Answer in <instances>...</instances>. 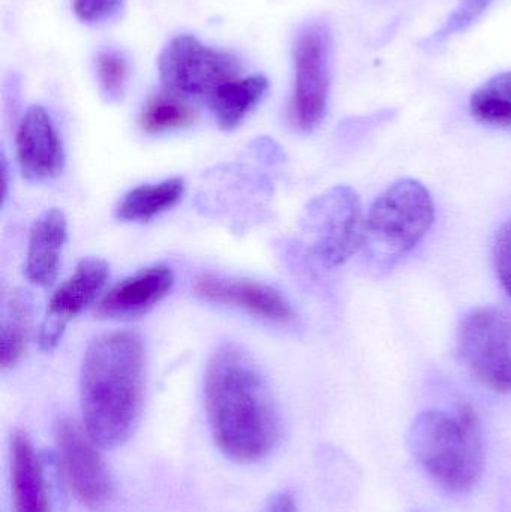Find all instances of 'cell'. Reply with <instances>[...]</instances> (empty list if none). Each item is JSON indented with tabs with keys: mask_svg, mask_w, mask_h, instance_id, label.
Wrapping results in <instances>:
<instances>
[{
	"mask_svg": "<svg viewBox=\"0 0 511 512\" xmlns=\"http://www.w3.org/2000/svg\"><path fill=\"white\" fill-rule=\"evenodd\" d=\"M125 0H74V12L84 23H102L119 14Z\"/></svg>",
	"mask_w": 511,
	"mask_h": 512,
	"instance_id": "obj_23",
	"label": "cell"
},
{
	"mask_svg": "<svg viewBox=\"0 0 511 512\" xmlns=\"http://www.w3.org/2000/svg\"><path fill=\"white\" fill-rule=\"evenodd\" d=\"M269 90L264 75H249L222 86L207 102L222 129H236L257 108Z\"/></svg>",
	"mask_w": 511,
	"mask_h": 512,
	"instance_id": "obj_16",
	"label": "cell"
},
{
	"mask_svg": "<svg viewBox=\"0 0 511 512\" xmlns=\"http://www.w3.org/2000/svg\"><path fill=\"white\" fill-rule=\"evenodd\" d=\"M108 276L110 270L104 259L87 258L77 265L72 276L60 285L48 303L38 337L42 351L56 348L69 322L101 294Z\"/></svg>",
	"mask_w": 511,
	"mask_h": 512,
	"instance_id": "obj_10",
	"label": "cell"
},
{
	"mask_svg": "<svg viewBox=\"0 0 511 512\" xmlns=\"http://www.w3.org/2000/svg\"><path fill=\"white\" fill-rule=\"evenodd\" d=\"M183 194L185 182L182 179L138 186L120 201L117 216L126 222H147L173 209L182 200Z\"/></svg>",
	"mask_w": 511,
	"mask_h": 512,
	"instance_id": "obj_17",
	"label": "cell"
},
{
	"mask_svg": "<svg viewBox=\"0 0 511 512\" xmlns=\"http://www.w3.org/2000/svg\"><path fill=\"white\" fill-rule=\"evenodd\" d=\"M197 122V113L185 99L174 93H158L152 96L141 111L140 125L147 134H162L189 128Z\"/></svg>",
	"mask_w": 511,
	"mask_h": 512,
	"instance_id": "obj_20",
	"label": "cell"
},
{
	"mask_svg": "<svg viewBox=\"0 0 511 512\" xmlns=\"http://www.w3.org/2000/svg\"><path fill=\"white\" fill-rule=\"evenodd\" d=\"M458 354L474 379L488 390L511 394V312L474 307L459 322Z\"/></svg>",
	"mask_w": 511,
	"mask_h": 512,
	"instance_id": "obj_6",
	"label": "cell"
},
{
	"mask_svg": "<svg viewBox=\"0 0 511 512\" xmlns=\"http://www.w3.org/2000/svg\"><path fill=\"white\" fill-rule=\"evenodd\" d=\"M470 108L479 122L511 129V72L497 75L476 90Z\"/></svg>",
	"mask_w": 511,
	"mask_h": 512,
	"instance_id": "obj_19",
	"label": "cell"
},
{
	"mask_svg": "<svg viewBox=\"0 0 511 512\" xmlns=\"http://www.w3.org/2000/svg\"><path fill=\"white\" fill-rule=\"evenodd\" d=\"M66 237L68 225L60 210H48L36 219L29 234L26 261V276L33 285L50 286L56 280Z\"/></svg>",
	"mask_w": 511,
	"mask_h": 512,
	"instance_id": "obj_14",
	"label": "cell"
},
{
	"mask_svg": "<svg viewBox=\"0 0 511 512\" xmlns=\"http://www.w3.org/2000/svg\"><path fill=\"white\" fill-rule=\"evenodd\" d=\"M494 264L498 280L511 298V218L501 225L495 236Z\"/></svg>",
	"mask_w": 511,
	"mask_h": 512,
	"instance_id": "obj_22",
	"label": "cell"
},
{
	"mask_svg": "<svg viewBox=\"0 0 511 512\" xmlns=\"http://www.w3.org/2000/svg\"><path fill=\"white\" fill-rule=\"evenodd\" d=\"M434 219V201L419 180L402 179L389 186L366 216L362 249L372 270H392L423 242Z\"/></svg>",
	"mask_w": 511,
	"mask_h": 512,
	"instance_id": "obj_4",
	"label": "cell"
},
{
	"mask_svg": "<svg viewBox=\"0 0 511 512\" xmlns=\"http://www.w3.org/2000/svg\"><path fill=\"white\" fill-rule=\"evenodd\" d=\"M11 487L14 512H50L41 462L23 432L11 439Z\"/></svg>",
	"mask_w": 511,
	"mask_h": 512,
	"instance_id": "obj_15",
	"label": "cell"
},
{
	"mask_svg": "<svg viewBox=\"0 0 511 512\" xmlns=\"http://www.w3.org/2000/svg\"><path fill=\"white\" fill-rule=\"evenodd\" d=\"M60 468L75 498L90 508H99L113 499L114 484L107 465L83 426L60 418L54 427Z\"/></svg>",
	"mask_w": 511,
	"mask_h": 512,
	"instance_id": "obj_9",
	"label": "cell"
},
{
	"mask_svg": "<svg viewBox=\"0 0 511 512\" xmlns=\"http://www.w3.org/2000/svg\"><path fill=\"white\" fill-rule=\"evenodd\" d=\"M329 33L324 27L306 29L294 45L293 101L291 123L302 132H311L323 122L329 101Z\"/></svg>",
	"mask_w": 511,
	"mask_h": 512,
	"instance_id": "obj_8",
	"label": "cell"
},
{
	"mask_svg": "<svg viewBox=\"0 0 511 512\" xmlns=\"http://www.w3.org/2000/svg\"><path fill=\"white\" fill-rule=\"evenodd\" d=\"M146 352L134 331L96 337L86 354L80 379L83 427L101 450L125 444L143 409Z\"/></svg>",
	"mask_w": 511,
	"mask_h": 512,
	"instance_id": "obj_2",
	"label": "cell"
},
{
	"mask_svg": "<svg viewBox=\"0 0 511 512\" xmlns=\"http://www.w3.org/2000/svg\"><path fill=\"white\" fill-rule=\"evenodd\" d=\"M17 158L21 173L32 182H45L62 173L65 162L62 140L44 108H29L21 119Z\"/></svg>",
	"mask_w": 511,
	"mask_h": 512,
	"instance_id": "obj_12",
	"label": "cell"
},
{
	"mask_svg": "<svg viewBox=\"0 0 511 512\" xmlns=\"http://www.w3.org/2000/svg\"><path fill=\"white\" fill-rule=\"evenodd\" d=\"M365 227L362 201L350 186H336L314 198L302 218L306 246L327 268L345 264L363 248Z\"/></svg>",
	"mask_w": 511,
	"mask_h": 512,
	"instance_id": "obj_5",
	"label": "cell"
},
{
	"mask_svg": "<svg viewBox=\"0 0 511 512\" xmlns=\"http://www.w3.org/2000/svg\"><path fill=\"white\" fill-rule=\"evenodd\" d=\"M267 512H297L296 499L291 493H282L272 502Z\"/></svg>",
	"mask_w": 511,
	"mask_h": 512,
	"instance_id": "obj_25",
	"label": "cell"
},
{
	"mask_svg": "<svg viewBox=\"0 0 511 512\" xmlns=\"http://www.w3.org/2000/svg\"><path fill=\"white\" fill-rule=\"evenodd\" d=\"M32 322V300L26 291L12 292L3 304L0 333L2 369L15 366L26 352Z\"/></svg>",
	"mask_w": 511,
	"mask_h": 512,
	"instance_id": "obj_18",
	"label": "cell"
},
{
	"mask_svg": "<svg viewBox=\"0 0 511 512\" xmlns=\"http://www.w3.org/2000/svg\"><path fill=\"white\" fill-rule=\"evenodd\" d=\"M489 0H464L461 8L450 17L447 33L455 32L467 26L473 18H476L483 9L488 6Z\"/></svg>",
	"mask_w": 511,
	"mask_h": 512,
	"instance_id": "obj_24",
	"label": "cell"
},
{
	"mask_svg": "<svg viewBox=\"0 0 511 512\" xmlns=\"http://www.w3.org/2000/svg\"><path fill=\"white\" fill-rule=\"evenodd\" d=\"M174 274L167 265L143 268L114 285L96 306L105 319H131L144 315L170 294Z\"/></svg>",
	"mask_w": 511,
	"mask_h": 512,
	"instance_id": "obj_13",
	"label": "cell"
},
{
	"mask_svg": "<svg viewBox=\"0 0 511 512\" xmlns=\"http://www.w3.org/2000/svg\"><path fill=\"white\" fill-rule=\"evenodd\" d=\"M408 447L426 474L450 493L474 489L485 469L482 424L473 406L426 411L411 424Z\"/></svg>",
	"mask_w": 511,
	"mask_h": 512,
	"instance_id": "obj_3",
	"label": "cell"
},
{
	"mask_svg": "<svg viewBox=\"0 0 511 512\" xmlns=\"http://www.w3.org/2000/svg\"><path fill=\"white\" fill-rule=\"evenodd\" d=\"M158 66L168 92L206 104L222 86L242 77L236 56L204 45L192 35L171 39L159 56Z\"/></svg>",
	"mask_w": 511,
	"mask_h": 512,
	"instance_id": "obj_7",
	"label": "cell"
},
{
	"mask_svg": "<svg viewBox=\"0 0 511 512\" xmlns=\"http://www.w3.org/2000/svg\"><path fill=\"white\" fill-rule=\"evenodd\" d=\"M207 418L215 444L243 465L261 462L278 447L282 420L266 379L246 352L219 349L204 382Z\"/></svg>",
	"mask_w": 511,
	"mask_h": 512,
	"instance_id": "obj_1",
	"label": "cell"
},
{
	"mask_svg": "<svg viewBox=\"0 0 511 512\" xmlns=\"http://www.w3.org/2000/svg\"><path fill=\"white\" fill-rule=\"evenodd\" d=\"M194 291L210 303L242 307L278 324H290L296 316L291 304L276 289L251 280L206 274L195 280Z\"/></svg>",
	"mask_w": 511,
	"mask_h": 512,
	"instance_id": "obj_11",
	"label": "cell"
},
{
	"mask_svg": "<svg viewBox=\"0 0 511 512\" xmlns=\"http://www.w3.org/2000/svg\"><path fill=\"white\" fill-rule=\"evenodd\" d=\"M98 80L102 95L108 101H117L126 81V62L116 51H104L98 56Z\"/></svg>",
	"mask_w": 511,
	"mask_h": 512,
	"instance_id": "obj_21",
	"label": "cell"
}]
</instances>
